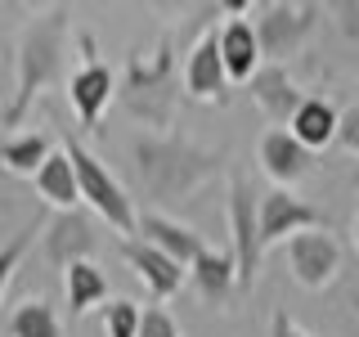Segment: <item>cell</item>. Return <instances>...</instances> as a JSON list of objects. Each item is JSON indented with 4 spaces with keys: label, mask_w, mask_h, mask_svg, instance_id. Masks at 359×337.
I'll list each match as a JSON object with an SVG mask.
<instances>
[{
    "label": "cell",
    "mask_w": 359,
    "mask_h": 337,
    "mask_svg": "<svg viewBox=\"0 0 359 337\" xmlns=\"http://www.w3.org/2000/svg\"><path fill=\"white\" fill-rule=\"evenodd\" d=\"M287 265H292V275H297L301 288L319 292V288H328L337 279V270H341V247H337V239L328 230H306V234H297V239H287Z\"/></svg>",
    "instance_id": "cell-9"
},
{
    "label": "cell",
    "mask_w": 359,
    "mask_h": 337,
    "mask_svg": "<svg viewBox=\"0 0 359 337\" xmlns=\"http://www.w3.org/2000/svg\"><path fill=\"white\" fill-rule=\"evenodd\" d=\"M140 324H144V310L130 297H117L104 306V333L108 337H140Z\"/></svg>",
    "instance_id": "cell-23"
},
{
    "label": "cell",
    "mask_w": 359,
    "mask_h": 337,
    "mask_svg": "<svg viewBox=\"0 0 359 337\" xmlns=\"http://www.w3.org/2000/svg\"><path fill=\"white\" fill-rule=\"evenodd\" d=\"M117 99L121 108L130 112L135 121H144L149 131L166 135L175 121V104H180V81H175V45L171 37L157 41V50L144 59L135 54L126 63V77L117 86Z\"/></svg>",
    "instance_id": "cell-3"
},
{
    "label": "cell",
    "mask_w": 359,
    "mask_h": 337,
    "mask_svg": "<svg viewBox=\"0 0 359 337\" xmlns=\"http://www.w3.org/2000/svg\"><path fill=\"white\" fill-rule=\"evenodd\" d=\"M355 189H359V171H355Z\"/></svg>",
    "instance_id": "cell-29"
},
{
    "label": "cell",
    "mask_w": 359,
    "mask_h": 337,
    "mask_svg": "<svg viewBox=\"0 0 359 337\" xmlns=\"http://www.w3.org/2000/svg\"><path fill=\"white\" fill-rule=\"evenodd\" d=\"M121 256L130 261V270L140 275V284L149 288L157 301L175 297V292L184 288V275H189V270H184V265H175L171 256H162L157 247L140 243V239H121Z\"/></svg>",
    "instance_id": "cell-14"
},
{
    "label": "cell",
    "mask_w": 359,
    "mask_h": 337,
    "mask_svg": "<svg viewBox=\"0 0 359 337\" xmlns=\"http://www.w3.org/2000/svg\"><path fill=\"white\" fill-rule=\"evenodd\" d=\"M269 337H310V333H301V329H297V324H292V319H287V315H283V310H278V315H274V324H269Z\"/></svg>",
    "instance_id": "cell-27"
},
{
    "label": "cell",
    "mask_w": 359,
    "mask_h": 337,
    "mask_svg": "<svg viewBox=\"0 0 359 337\" xmlns=\"http://www.w3.org/2000/svg\"><path fill=\"white\" fill-rule=\"evenodd\" d=\"M76 45H81V67L67 77V104H72L81 131H99V117H104L108 99L117 95V77H112V67L95 54V41H90L86 32L76 37Z\"/></svg>",
    "instance_id": "cell-5"
},
{
    "label": "cell",
    "mask_w": 359,
    "mask_h": 337,
    "mask_svg": "<svg viewBox=\"0 0 359 337\" xmlns=\"http://www.w3.org/2000/svg\"><path fill=\"white\" fill-rule=\"evenodd\" d=\"M252 99L261 104V112L274 121V126H292V117H297L301 104H306V95H301L297 81H292L278 63H265L261 72L252 77Z\"/></svg>",
    "instance_id": "cell-16"
},
{
    "label": "cell",
    "mask_w": 359,
    "mask_h": 337,
    "mask_svg": "<svg viewBox=\"0 0 359 337\" xmlns=\"http://www.w3.org/2000/svg\"><path fill=\"white\" fill-rule=\"evenodd\" d=\"M140 337H180V324L162 306H149L144 310V324H140Z\"/></svg>",
    "instance_id": "cell-25"
},
{
    "label": "cell",
    "mask_w": 359,
    "mask_h": 337,
    "mask_svg": "<svg viewBox=\"0 0 359 337\" xmlns=\"http://www.w3.org/2000/svg\"><path fill=\"white\" fill-rule=\"evenodd\" d=\"M337 144H341V149H351V153H359V104H355L351 112H341V126H337Z\"/></svg>",
    "instance_id": "cell-26"
},
{
    "label": "cell",
    "mask_w": 359,
    "mask_h": 337,
    "mask_svg": "<svg viewBox=\"0 0 359 337\" xmlns=\"http://www.w3.org/2000/svg\"><path fill=\"white\" fill-rule=\"evenodd\" d=\"M63 292H67V310H72V319H81L86 310H95V306L108 301V275L95 261H76V265L63 270Z\"/></svg>",
    "instance_id": "cell-19"
},
{
    "label": "cell",
    "mask_w": 359,
    "mask_h": 337,
    "mask_svg": "<svg viewBox=\"0 0 359 337\" xmlns=\"http://www.w3.org/2000/svg\"><path fill=\"white\" fill-rule=\"evenodd\" d=\"M140 243L157 247L162 256H171L175 265L194 270V261L202 252H207V243H202V234L194 230V225H180L175 216H166V211H140V234H135Z\"/></svg>",
    "instance_id": "cell-11"
},
{
    "label": "cell",
    "mask_w": 359,
    "mask_h": 337,
    "mask_svg": "<svg viewBox=\"0 0 359 337\" xmlns=\"http://www.w3.org/2000/svg\"><path fill=\"white\" fill-rule=\"evenodd\" d=\"M229 230H233V265H238V288H252L261 270V198L252 194L243 176L229 180Z\"/></svg>",
    "instance_id": "cell-6"
},
{
    "label": "cell",
    "mask_w": 359,
    "mask_h": 337,
    "mask_svg": "<svg viewBox=\"0 0 359 337\" xmlns=\"http://www.w3.org/2000/svg\"><path fill=\"white\" fill-rule=\"evenodd\" d=\"M319 22V9L314 5H265L261 18H256V41H261L265 59H287V54L301 50V41L314 32Z\"/></svg>",
    "instance_id": "cell-7"
},
{
    "label": "cell",
    "mask_w": 359,
    "mask_h": 337,
    "mask_svg": "<svg viewBox=\"0 0 359 337\" xmlns=\"http://www.w3.org/2000/svg\"><path fill=\"white\" fill-rule=\"evenodd\" d=\"M59 153L54 149V140L50 135H41V131H32V135H14V140H5L0 144V162H5V171H14V176H27V180H36V171L50 157Z\"/></svg>",
    "instance_id": "cell-20"
},
{
    "label": "cell",
    "mask_w": 359,
    "mask_h": 337,
    "mask_svg": "<svg viewBox=\"0 0 359 337\" xmlns=\"http://www.w3.org/2000/svg\"><path fill=\"white\" fill-rule=\"evenodd\" d=\"M337 126H341V117H337L332 104H323V99H306V104H301V112L292 117L287 131L314 153V149H323V144L337 140Z\"/></svg>",
    "instance_id": "cell-21"
},
{
    "label": "cell",
    "mask_w": 359,
    "mask_h": 337,
    "mask_svg": "<svg viewBox=\"0 0 359 337\" xmlns=\"http://www.w3.org/2000/svg\"><path fill=\"white\" fill-rule=\"evenodd\" d=\"M130 157H135L144 194L153 202H162V207L198 194L207 180L220 176V162H224L220 153H207L189 140H175V135H135Z\"/></svg>",
    "instance_id": "cell-1"
},
{
    "label": "cell",
    "mask_w": 359,
    "mask_h": 337,
    "mask_svg": "<svg viewBox=\"0 0 359 337\" xmlns=\"http://www.w3.org/2000/svg\"><path fill=\"white\" fill-rule=\"evenodd\" d=\"M32 185H36V194L50 202L54 211H81V185H76V166H72V157H67L63 149L41 166Z\"/></svg>",
    "instance_id": "cell-18"
},
{
    "label": "cell",
    "mask_w": 359,
    "mask_h": 337,
    "mask_svg": "<svg viewBox=\"0 0 359 337\" xmlns=\"http://www.w3.org/2000/svg\"><path fill=\"white\" fill-rule=\"evenodd\" d=\"M194 288L202 292V301L207 306H229L233 288H238V265H233V252H202L194 261Z\"/></svg>",
    "instance_id": "cell-17"
},
{
    "label": "cell",
    "mask_w": 359,
    "mask_h": 337,
    "mask_svg": "<svg viewBox=\"0 0 359 337\" xmlns=\"http://www.w3.org/2000/svg\"><path fill=\"white\" fill-rule=\"evenodd\" d=\"M63 153L72 157V166H76V185H81V202H86V207L95 211L99 220H108L112 234H126V239L140 234V211H135L130 194L121 189V180L112 176L81 140H72V135L63 140Z\"/></svg>",
    "instance_id": "cell-4"
},
{
    "label": "cell",
    "mask_w": 359,
    "mask_h": 337,
    "mask_svg": "<svg viewBox=\"0 0 359 337\" xmlns=\"http://www.w3.org/2000/svg\"><path fill=\"white\" fill-rule=\"evenodd\" d=\"M261 171L274 180L278 189H283V185H297V180H306L314 171V153L287 126H269L261 135Z\"/></svg>",
    "instance_id": "cell-12"
},
{
    "label": "cell",
    "mask_w": 359,
    "mask_h": 337,
    "mask_svg": "<svg viewBox=\"0 0 359 337\" xmlns=\"http://www.w3.org/2000/svg\"><path fill=\"white\" fill-rule=\"evenodd\" d=\"M220 59L229 72V86H252V77L261 72V41H256V22L229 18L220 27Z\"/></svg>",
    "instance_id": "cell-15"
},
{
    "label": "cell",
    "mask_w": 359,
    "mask_h": 337,
    "mask_svg": "<svg viewBox=\"0 0 359 337\" xmlns=\"http://www.w3.org/2000/svg\"><path fill=\"white\" fill-rule=\"evenodd\" d=\"M32 239H36V225H22V230H18L9 243H0V297H5V288H9V279H14V270L22 265V256H27Z\"/></svg>",
    "instance_id": "cell-24"
},
{
    "label": "cell",
    "mask_w": 359,
    "mask_h": 337,
    "mask_svg": "<svg viewBox=\"0 0 359 337\" xmlns=\"http://www.w3.org/2000/svg\"><path fill=\"white\" fill-rule=\"evenodd\" d=\"M355 247H359V216H355Z\"/></svg>",
    "instance_id": "cell-28"
},
{
    "label": "cell",
    "mask_w": 359,
    "mask_h": 337,
    "mask_svg": "<svg viewBox=\"0 0 359 337\" xmlns=\"http://www.w3.org/2000/svg\"><path fill=\"white\" fill-rule=\"evenodd\" d=\"M184 95L198 104H229V72L220 59V32H207L184 59Z\"/></svg>",
    "instance_id": "cell-10"
},
{
    "label": "cell",
    "mask_w": 359,
    "mask_h": 337,
    "mask_svg": "<svg viewBox=\"0 0 359 337\" xmlns=\"http://www.w3.org/2000/svg\"><path fill=\"white\" fill-rule=\"evenodd\" d=\"M9 337H63V319L50 301H22L9 315Z\"/></svg>",
    "instance_id": "cell-22"
},
{
    "label": "cell",
    "mask_w": 359,
    "mask_h": 337,
    "mask_svg": "<svg viewBox=\"0 0 359 337\" xmlns=\"http://www.w3.org/2000/svg\"><path fill=\"white\" fill-rule=\"evenodd\" d=\"M306 230H328V216L310 202L292 198L287 189H269L261 194V247H274V243H287Z\"/></svg>",
    "instance_id": "cell-8"
},
{
    "label": "cell",
    "mask_w": 359,
    "mask_h": 337,
    "mask_svg": "<svg viewBox=\"0 0 359 337\" xmlns=\"http://www.w3.org/2000/svg\"><path fill=\"white\" fill-rule=\"evenodd\" d=\"M41 243H45V256H50V265H76V261H90V252H95V225H90L86 211H59L50 225H45V234H41Z\"/></svg>",
    "instance_id": "cell-13"
},
{
    "label": "cell",
    "mask_w": 359,
    "mask_h": 337,
    "mask_svg": "<svg viewBox=\"0 0 359 337\" xmlns=\"http://www.w3.org/2000/svg\"><path fill=\"white\" fill-rule=\"evenodd\" d=\"M63 41H67V9H50L45 18L27 22V32L18 37V54H14V95H9L0 126H22V117L32 112V104L54 86L63 63Z\"/></svg>",
    "instance_id": "cell-2"
}]
</instances>
